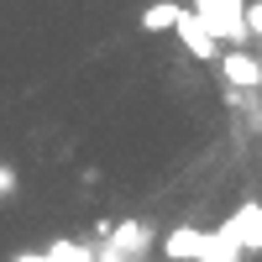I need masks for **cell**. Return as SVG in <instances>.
<instances>
[{
    "label": "cell",
    "instance_id": "1",
    "mask_svg": "<svg viewBox=\"0 0 262 262\" xmlns=\"http://www.w3.org/2000/svg\"><path fill=\"white\" fill-rule=\"evenodd\" d=\"M173 32H179V42H184V53H189V58H200V63H215V58H221V37H215L194 11H179Z\"/></svg>",
    "mask_w": 262,
    "mask_h": 262
},
{
    "label": "cell",
    "instance_id": "2",
    "mask_svg": "<svg viewBox=\"0 0 262 262\" xmlns=\"http://www.w3.org/2000/svg\"><path fill=\"white\" fill-rule=\"evenodd\" d=\"M221 74H226V84H231V90H242V95H257V90H262V63H257L247 48L221 53Z\"/></svg>",
    "mask_w": 262,
    "mask_h": 262
},
{
    "label": "cell",
    "instance_id": "3",
    "mask_svg": "<svg viewBox=\"0 0 262 262\" xmlns=\"http://www.w3.org/2000/svg\"><path fill=\"white\" fill-rule=\"evenodd\" d=\"M221 231H226V236H231V242L242 247L247 257H252V252H262V205H242V210H231V221H226Z\"/></svg>",
    "mask_w": 262,
    "mask_h": 262
},
{
    "label": "cell",
    "instance_id": "4",
    "mask_svg": "<svg viewBox=\"0 0 262 262\" xmlns=\"http://www.w3.org/2000/svg\"><path fill=\"white\" fill-rule=\"evenodd\" d=\"M105 242H111L126 262H142V257H147V247H152V226H147V221H121V226L105 231Z\"/></svg>",
    "mask_w": 262,
    "mask_h": 262
},
{
    "label": "cell",
    "instance_id": "5",
    "mask_svg": "<svg viewBox=\"0 0 262 262\" xmlns=\"http://www.w3.org/2000/svg\"><path fill=\"white\" fill-rule=\"evenodd\" d=\"M200 247H205V231H194V226H179V231H168V242H163V257H173V262H200Z\"/></svg>",
    "mask_w": 262,
    "mask_h": 262
},
{
    "label": "cell",
    "instance_id": "6",
    "mask_svg": "<svg viewBox=\"0 0 262 262\" xmlns=\"http://www.w3.org/2000/svg\"><path fill=\"white\" fill-rule=\"evenodd\" d=\"M247 252L231 242L226 231H205V247H200V262H242Z\"/></svg>",
    "mask_w": 262,
    "mask_h": 262
},
{
    "label": "cell",
    "instance_id": "7",
    "mask_svg": "<svg viewBox=\"0 0 262 262\" xmlns=\"http://www.w3.org/2000/svg\"><path fill=\"white\" fill-rule=\"evenodd\" d=\"M179 0H158V6H147L142 11V32H152V37H158V32H173V21H179Z\"/></svg>",
    "mask_w": 262,
    "mask_h": 262
},
{
    "label": "cell",
    "instance_id": "8",
    "mask_svg": "<svg viewBox=\"0 0 262 262\" xmlns=\"http://www.w3.org/2000/svg\"><path fill=\"white\" fill-rule=\"evenodd\" d=\"M74 247H79V242H58V247H48V252H21L16 262H69Z\"/></svg>",
    "mask_w": 262,
    "mask_h": 262
},
{
    "label": "cell",
    "instance_id": "9",
    "mask_svg": "<svg viewBox=\"0 0 262 262\" xmlns=\"http://www.w3.org/2000/svg\"><path fill=\"white\" fill-rule=\"evenodd\" d=\"M242 16H247V32H252V42H262V0L242 6Z\"/></svg>",
    "mask_w": 262,
    "mask_h": 262
},
{
    "label": "cell",
    "instance_id": "10",
    "mask_svg": "<svg viewBox=\"0 0 262 262\" xmlns=\"http://www.w3.org/2000/svg\"><path fill=\"white\" fill-rule=\"evenodd\" d=\"M11 189H16V173H11L6 163H0V194H11Z\"/></svg>",
    "mask_w": 262,
    "mask_h": 262
}]
</instances>
